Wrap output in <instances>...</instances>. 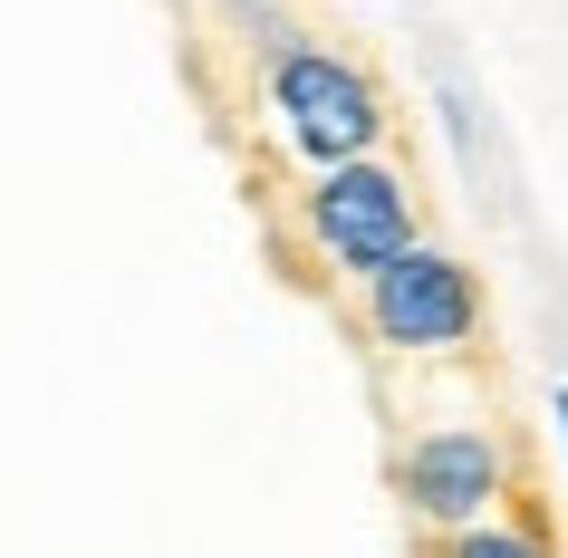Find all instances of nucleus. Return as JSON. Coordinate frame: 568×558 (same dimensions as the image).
Returning a JSON list of instances; mask_svg holds the SVG:
<instances>
[{
  "mask_svg": "<svg viewBox=\"0 0 568 558\" xmlns=\"http://www.w3.org/2000/svg\"><path fill=\"white\" fill-rule=\"evenodd\" d=\"M251 78H261V135L290 154L300 174L395 145V97H386V78H376L357 49H337L328 30H300L280 59L251 68Z\"/></svg>",
  "mask_w": 568,
  "mask_h": 558,
  "instance_id": "nucleus-1",
  "label": "nucleus"
},
{
  "mask_svg": "<svg viewBox=\"0 0 568 558\" xmlns=\"http://www.w3.org/2000/svg\"><path fill=\"white\" fill-rule=\"evenodd\" d=\"M290 212H300L308 261L328 270V280H347V290H366L386 261H405V251L424 241V193H415V174H405V154H395V145L300 174Z\"/></svg>",
  "mask_w": 568,
  "mask_h": 558,
  "instance_id": "nucleus-2",
  "label": "nucleus"
},
{
  "mask_svg": "<svg viewBox=\"0 0 568 558\" xmlns=\"http://www.w3.org/2000/svg\"><path fill=\"white\" fill-rule=\"evenodd\" d=\"M395 500L424 539H453V529L491 520L520 500V453L491 414H453V424H415L395 443Z\"/></svg>",
  "mask_w": 568,
  "mask_h": 558,
  "instance_id": "nucleus-3",
  "label": "nucleus"
},
{
  "mask_svg": "<svg viewBox=\"0 0 568 558\" xmlns=\"http://www.w3.org/2000/svg\"><path fill=\"white\" fill-rule=\"evenodd\" d=\"M357 327L405 366H453L481 347V270L444 241H415L357 290Z\"/></svg>",
  "mask_w": 568,
  "mask_h": 558,
  "instance_id": "nucleus-4",
  "label": "nucleus"
},
{
  "mask_svg": "<svg viewBox=\"0 0 568 558\" xmlns=\"http://www.w3.org/2000/svg\"><path fill=\"white\" fill-rule=\"evenodd\" d=\"M424 558H559L549 549V529L510 500V510H491V520H473V529H453V539H434Z\"/></svg>",
  "mask_w": 568,
  "mask_h": 558,
  "instance_id": "nucleus-5",
  "label": "nucleus"
},
{
  "mask_svg": "<svg viewBox=\"0 0 568 558\" xmlns=\"http://www.w3.org/2000/svg\"><path fill=\"white\" fill-rule=\"evenodd\" d=\"M549 424H559V453H568V385L549 395Z\"/></svg>",
  "mask_w": 568,
  "mask_h": 558,
  "instance_id": "nucleus-6",
  "label": "nucleus"
}]
</instances>
